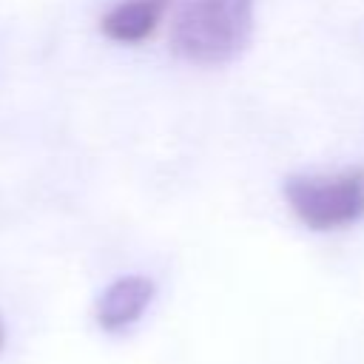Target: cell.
I'll use <instances>...</instances> for the list:
<instances>
[{"mask_svg": "<svg viewBox=\"0 0 364 364\" xmlns=\"http://www.w3.org/2000/svg\"><path fill=\"white\" fill-rule=\"evenodd\" d=\"M3 344H6V327H3V318H0V350H3Z\"/></svg>", "mask_w": 364, "mask_h": 364, "instance_id": "obj_5", "label": "cell"}, {"mask_svg": "<svg viewBox=\"0 0 364 364\" xmlns=\"http://www.w3.org/2000/svg\"><path fill=\"white\" fill-rule=\"evenodd\" d=\"M256 0H185L171 26V48L191 65L219 68L250 43Z\"/></svg>", "mask_w": 364, "mask_h": 364, "instance_id": "obj_1", "label": "cell"}, {"mask_svg": "<svg viewBox=\"0 0 364 364\" xmlns=\"http://www.w3.org/2000/svg\"><path fill=\"white\" fill-rule=\"evenodd\" d=\"M156 296V284L148 276L131 273V276H119L114 279L102 296L94 304V318L105 333H119L128 330L131 324H136L142 318V313L151 307Z\"/></svg>", "mask_w": 364, "mask_h": 364, "instance_id": "obj_3", "label": "cell"}, {"mask_svg": "<svg viewBox=\"0 0 364 364\" xmlns=\"http://www.w3.org/2000/svg\"><path fill=\"white\" fill-rule=\"evenodd\" d=\"M282 193L293 216L310 230H341L364 216V168L336 173H293Z\"/></svg>", "mask_w": 364, "mask_h": 364, "instance_id": "obj_2", "label": "cell"}, {"mask_svg": "<svg viewBox=\"0 0 364 364\" xmlns=\"http://www.w3.org/2000/svg\"><path fill=\"white\" fill-rule=\"evenodd\" d=\"M171 0H119L100 17V31L122 46L148 40L165 17Z\"/></svg>", "mask_w": 364, "mask_h": 364, "instance_id": "obj_4", "label": "cell"}]
</instances>
